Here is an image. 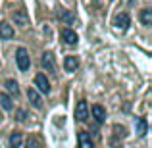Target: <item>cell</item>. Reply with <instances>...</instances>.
Instances as JSON below:
<instances>
[{
    "instance_id": "6da1fadb",
    "label": "cell",
    "mask_w": 152,
    "mask_h": 148,
    "mask_svg": "<svg viewBox=\"0 0 152 148\" xmlns=\"http://www.w3.org/2000/svg\"><path fill=\"white\" fill-rule=\"evenodd\" d=\"M15 62H18V67L19 71H27L31 66V58H29V52H27L23 46H19L18 50H15Z\"/></svg>"
},
{
    "instance_id": "7a4b0ae2",
    "label": "cell",
    "mask_w": 152,
    "mask_h": 148,
    "mask_svg": "<svg viewBox=\"0 0 152 148\" xmlns=\"http://www.w3.org/2000/svg\"><path fill=\"white\" fill-rule=\"evenodd\" d=\"M12 17H14V23L19 25V27H27V25H29V14H27L23 8L15 10L14 14H12Z\"/></svg>"
},
{
    "instance_id": "3957f363",
    "label": "cell",
    "mask_w": 152,
    "mask_h": 148,
    "mask_svg": "<svg viewBox=\"0 0 152 148\" xmlns=\"http://www.w3.org/2000/svg\"><path fill=\"white\" fill-rule=\"evenodd\" d=\"M75 117L79 121H85L89 117V106H87V100H79L77 106H75Z\"/></svg>"
},
{
    "instance_id": "277c9868",
    "label": "cell",
    "mask_w": 152,
    "mask_h": 148,
    "mask_svg": "<svg viewBox=\"0 0 152 148\" xmlns=\"http://www.w3.org/2000/svg\"><path fill=\"white\" fill-rule=\"evenodd\" d=\"M114 25L118 27V29L125 31L127 27H129V15H127L125 12H121V14H118V15L114 17Z\"/></svg>"
},
{
    "instance_id": "5b68a950",
    "label": "cell",
    "mask_w": 152,
    "mask_h": 148,
    "mask_svg": "<svg viewBox=\"0 0 152 148\" xmlns=\"http://www.w3.org/2000/svg\"><path fill=\"white\" fill-rule=\"evenodd\" d=\"M35 85L39 87V90H41V93H45V94L50 93V83H48V79H46L42 73H39L37 77H35Z\"/></svg>"
},
{
    "instance_id": "8992f818",
    "label": "cell",
    "mask_w": 152,
    "mask_h": 148,
    "mask_svg": "<svg viewBox=\"0 0 152 148\" xmlns=\"http://www.w3.org/2000/svg\"><path fill=\"white\" fill-rule=\"evenodd\" d=\"M41 63H42V67H45L46 71H54V69H56V66H54V56H52V52H45V54H42Z\"/></svg>"
},
{
    "instance_id": "52a82bcc",
    "label": "cell",
    "mask_w": 152,
    "mask_h": 148,
    "mask_svg": "<svg viewBox=\"0 0 152 148\" xmlns=\"http://www.w3.org/2000/svg\"><path fill=\"white\" fill-rule=\"evenodd\" d=\"M27 98H29V102L33 104L35 108H41L42 106V98H41V94H39L35 89H27Z\"/></svg>"
},
{
    "instance_id": "ba28073f",
    "label": "cell",
    "mask_w": 152,
    "mask_h": 148,
    "mask_svg": "<svg viewBox=\"0 0 152 148\" xmlns=\"http://www.w3.org/2000/svg\"><path fill=\"white\" fill-rule=\"evenodd\" d=\"M62 39H64V42L66 44H77V33L75 31H71V29H64L62 31Z\"/></svg>"
},
{
    "instance_id": "9c48e42d",
    "label": "cell",
    "mask_w": 152,
    "mask_h": 148,
    "mask_svg": "<svg viewBox=\"0 0 152 148\" xmlns=\"http://www.w3.org/2000/svg\"><path fill=\"white\" fill-rule=\"evenodd\" d=\"M23 142V137L19 131H14V133L10 135V139H8V144H10V148H19Z\"/></svg>"
},
{
    "instance_id": "30bf717a",
    "label": "cell",
    "mask_w": 152,
    "mask_h": 148,
    "mask_svg": "<svg viewBox=\"0 0 152 148\" xmlns=\"http://www.w3.org/2000/svg\"><path fill=\"white\" fill-rule=\"evenodd\" d=\"M77 141H79V148H93V141H91L89 133H85V131H81L77 135Z\"/></svg>"
},
{
    "instance_id": "8fae6325",
    "label": "cell",
    "mask_w": 152,
    "mask_h": 148,
    "mask_svg": "<svg viewBox=\"0 0 152 148\" xmlns=\"http://www.w3.org/2000/svg\"><path fill=\"white\" fill-rule=\"evenodd\" d=\"M64 67H66V71H75L79 67V60L75 58V56H66V60H64Z\"/></svg>"
},
{
    "instance_id": "7c38bea8",
    "label": "cell",
    "mask_w": 152,
    "mask_h": 148,
    "mask_svg": "<svg viewBox=\"0 0 152 148\" xmlns=\"http://www.w3.org/2000/svg\"><path fill=\"white\" fill-rule=\"evenodd\" d=\"M14 37V27L10 23H0V39H12Z\"/></svg>"
},
{
    "instance_id": "4fadbf2b",
    "label": "cell",
    "mask_w": 152,
    "mask_h": 148,
    "mask_svg": "<svg viewBox=\"0 0 152 148\" xmlns=\"http://www.w3.org/2000/svg\"><path fill=\"white\" fill-rule=\"evenodd\" d=\"M93 117L96 119V123H102L106 119V110L102 106H98V104H94L93 106Z\"/></svg>"
},
{
    "instance_id": "5bb4252c",
    "label": "cell",
    "mask_w": 152,
    "mask_h": 148,
    "mask_svg": "<svg viewBox=\"0 0 152 148\" xmlns=\"http://www.w3.org/2000/svg\"><path fill=\"white\" fill-rule=\"evenodd\" d=\"M137 133H139V137H145L146 135V131H148V123H146V119L145 117H137Z\"/></svg>"
},
{
    "instance_id": "9a60e30c",
    "label": "cell",
    "mask_w": 152,
    "mask_h": 148,
    "mask_svg": "<svg viewBox=\"0 0 152 148\" xmlns=\"http://www.w3.org/2000/svg\"><path fill=\"white\" fill-rule=\"evenodd\" d=\"M139 17H141V23H142V25H152V10H150V8H145V10L141 12V15H139Z\"/></svg>"
},
{
    "instance_id": "2e32d148",
    "label": "cell",
    "mask_w": 152,
    "mask_h": 148,
    "mask_svg": "<svg viewBox=\"0 0 152 148\" xmlns=\"http://www.w3.org/2000/svg\"><path fill=\"white\" fill-rule=\"evenodd\" d=\"M0 106H2L4 110H12V108H14V104H12V98L8 96L6 93H0Z\"/></svg>"
},
{
    "instance_id": "e0dca14e",
    "label": "cell",
    "mask_w": 152,
    "mask_h": 148,
    "mask_svg": "<svg viewBox=\"0 0 152 148\" xmlns=\"http://www.w3.org/2000/svg\"><path fill=\"white\" fill-rule=\"evenodd\" d=\"M6 89L10 90V93H14L15 96L19 94V87H18V83H15L14 79H8V81H6Z\"/></svg>"
},
{
    "instance_id": "ac0fdd59",
    "label": "cell",
    "mask_w": 152,
    "mask_h": 148,
    "mask_svg": "<svg viewBox=\"0 0 152 148\" xmlns=\"http://www.w3.org/2000/svg\"><path fill=\"white\" fill-rule=\"evenodd\" d=\"M58 15H60V19H64L66 23H71V21H73V15H71L69 12H66V10H60Z\"/></svg>"
},
{
    "instance_id": "d6986e66",
    "label": "cell",
    "mask_w": 152,
    "mask_h": 148,
    "mask_svg": "<svg viewBox=\"0 0 152 148\" xmlns=\"http://www.w3.org/2000/svg\"><path fill=\"white\" fill-rule=\"evenodd\" d=\"M27 148H41V144H39V141H37V139H33V137H31L29 141H27Z\"/></svg>"
},
{
    "instance_id": "ffe728a7",
    "label": "cell",
    "mask_w": 152,
    "mask_h": 148,
    "mask_svg": "<svg viewBox=\"0 0 152 148\" xmlns=\"http://www.w3.org/2000/svg\"><path fill=\"white\" fill-rule=\"evenodd\" d=\"M15 119H18V121H25V119H27V114H25L23 110H19V112H18V117H15Z\"/></svg>"
},
{
    "instance_id": "44dd1931",
    "label": "cell",
    "mask_w": 152,
    "mask_h": 148,
    "mask_svg": "<svg viewBox=\"0 0 152 148\" xmlns=\"http://www.w3.org/2000/svg\"><path fill=\"white\" fill-rule=\"evenodd\" d=\"M0 121H2V114H0Z\"/></svg>"
}]
</instances>
